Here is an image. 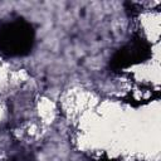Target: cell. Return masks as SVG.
<instances>
[{
  "label": "cell",
  "instance_id": "6da1fadb",
  "mask_svg": "<svg viewBox=\"0 0 161 161\" xmlns=\"http://www.w3.org/2000/svg\"><path fill=\"white\" fill-rule=\"evenodd\" d=\"M34 43V29L25 20L18 19L0 26V50L8 55H25Z\"/></svg>",
  "mask_w": 161,
  "mask_h": 161
},
{
  "label": "cell",
  "instance_id": "7a4b0ae2",
  "mask_svg": "<svg viewBox=\"0 0 161 161\" xmlns=\"http://www.w3.org/2000/svg\"><path fill=\"white\" fill-rule=\"evenodd\" d=\"M151 55V48L147 42L141 38H135L131 43L118 49L111 58L109 67L113 70H119L130 65L145 62Z\"/></svg>",
  "mask_w": 161,
  "mask_h": 161
},
{
  "label": "cell",
  "instance_id": "3957f363",
  "mask_svg": "<svg viewBox=\"0 0 161 161\" xmlns=\"http://www.w3.org/2000/svg\"><path fill=\"white\" fill-rule=\"evenodd\" d=\"M99 161H111V160H99Z\"/></svg>",
  "mask_w": 161,
  "mask_h": 161
}]
</instances>
